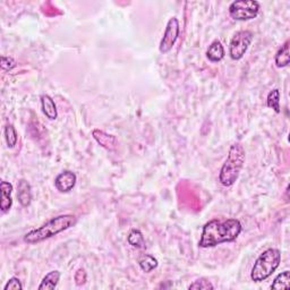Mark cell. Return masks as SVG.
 <instances>
[{
  "instance_id": "1",
  "label": "cell",
  "mask_w": 290,
  "mask_h": 290,
  "mask_svg": "<svg viewBox=\"0 0 290 290\" xmlns=\"http://www.w3.org/2000/svg\"><path fill=\"white\" fill-rule=\"evenodd\" d=\"M242 230V226L237 219H228L222 222L218 219H213L203 227L198 246L202 248H208L222 242H234L240 236Z\"/></svg>"
},
{
  "instance_id": "24",
  "label": "cell",
  "mask_w": 290,
  "mask_h": 290,
  "mask_svg": "<svg viewBox=\"0 0 290 290\" xmlns=\"http://www.w3.org/2000/svg\"><path fill=\"white\" fill-rule=\"evenodd\" d=\"M86 279H88L86 272H85L84 268H80V270H78V272H76V274H75L76 284L78 286L84 284L85 282H86Z\"/></svg>"
},
{
  "instance_id": "12",
  "label": "cell",
  "mask_w": 290,
  "mask_h": 290,
  "mask_svg": "<svg viewBox=\"0 0 290 290\" xmlns=\"http://www.w3.org/2000/svg\"><path fill=\"white\" fill-rule=\"evenodd\" d=\"M41 108H42V112H44V114H46V117L49 118L50 120H54V119H57L58 117L57 106L50 96L44 94L41 96Z\"/></svg>"
},
{
  "instance_id": "19",
  "label": "cell",
  "mask_w": 290,
  "mask_h": 290,
  "mask_svg": "<svg viewBox=\"0 0 290 290\" xmlns=\"http://www.w3.org/2000/svg\"><path fill=\"white\" fill-rule=\"evenodd\" d=\"M266 104L268 108L274 109L276 114H279L280 110V91L278 88L272 90V91L268 93V99H266Z\"/></svg>"
},
{
  "instance_id": "3",
  "label": "cell",
  "mask_w": 290,
  "mask_h": 290,
  "mask_svg": "<svg viewBox=\"0 0 290 290\" xmlns=\"http://www.w3.org/2000/svg\"><path fill=\"white\" fill-rule=\"evenodd\" d=\"M246 153L242 145L234 143L229 148L228 158L224 161L219 174V182L226 187L232 186L240 177L242 167H244Z\"/></svg>"
},
{
  "instance_id": "13",
  "label": "cell",
  "mask_w": 290,
  "mask_h": 290,
  "mask_svg": "<svg viewBox=\"0 0 290 290\" xmlns=\"http://www.w3.org/2000/svg\"><path fill=\"white\" fill-rule=\"evenodd\" d=\"M206 57L212 62H219L224 57V48L220 41H213L206 51Z\"/></svg>"
},
{
  "instance_id": "22",
  "label": "cell",
  "mask_w": 290,
  "mask_h": 290,
  "mask_svg": "<svg viewBox=\"0 0 290 290\" xmlns=\"http://www.w3.org/2000/svg\"><path fill=\"white\" fill-rule=\"evenodd\" d=\"M23 289V284L20 282V280L18 278H15L12 276L8 282L6 284L5 287H4V290H22Z\"/></svg>"
},
{
  "instance_id": "10",
  "label": "cell",
  "mask_w": 290,
  "mask_h": 290,
  "mask_svg": "<svg viewBox=\"0 0 290 290\" xmlns=\"http://www.w3.org/2000/svg\"><path fill=\"white\" fill-rule=\"evenodd\" d=\"M17 198L22 206H28L32 202V188L28 180L20 179L17 185Z\"/></svg>"
},
{
  "instance_id": "17",
  "label": "cell",
  "mask_w": 290,
  "mask_h": 290,
  "mask_svg": "<svg viewBox=\"0 0 290 290\" xmlns=\"http://www.w3.org/2000/svg\"><path fill=\"white\" fill-rule=\"evenodd\" d=\"M290 288V272L284 271L280 274L276 276V278L274 280L271 284V289L282 290Z\"/></svg>"
},
{
  "instance_id": "18",
  "label": "cell",
  "mask_w": 290,
  "mask_h": 290,
  "mask_svg": "<svg viewBox=\"0 0 290 290\" xmlns=\"http://www.w3.org/2000/svg\"><path fill=\"white\" fill-rule=\"evenodd\" d=\"M138 264H140V268H142L144 272L150 274L152 270H154V268L158 266V260L154 256H152V255L146 254L140 258Z\"/></svg>"
},
{
  "instance_id": "5",
  "label": "cell",
  "mask_w": 290,
  "mask_h": 290,
  "mask_svg": "<svg viewBox=\"0 0 290 290\" xmlns=\"http://www.w3.org/2000/svg\"><path fill=\"white\" fill-rule=\"evenodd\" d=\"M260 12V2L255 0H237L229 6V14L236 20L255 18Z\"/></svg>"
},
{
  "instance_id": "6",
  "label": "cell",
  "mask_w": 290,
  "mask_h": 290,
  "mask_svg": "<svg viewBox=\"0 0 290 290\" xmlns=\"http://www.w3.org/2000/svg\"><path fill=\"white\" fill-rule=\"evenodd\" d=\"M253 41V33L250 31H238L234 33L229 44V54L232 60H240L245 56L246 51Z\"/></svg>"
},
{
  "instance_id": "11",
  "label": "cell",
  "mask_w": 290,
  "mask_h": 290,
  "mask_svg": "<svg viewBox=\"0 0 290 290\" xmlns=\"http://www.w3.org/2000/svg\"><path fill=\"white\" fill-rule=\"evenodd\" d=\"M0 192H2V198H0V208L4 213H6L10 210L12 206V185L8 182H0Z\"/></svg>"
},
{
  "instance_id": "20",
  "label": "cell",
  "mask_w": 290,
  "mask_h": 290,
  "mask_svg": "<svg viewBox=\"0 0 290 290\" xmlns=\"http://www.w3.org/2000/svg\"><path fill=\"white\" fill-rule=\"evenodd\" d=\"M5 138L8 148H14L17 143V133L14 126L8 125L5 127Z\"/></svg>"
},
{
  "instance_id": "4",
  "label": "cell",
  "mask_w": 290,
  "mask_h": 290,
  "mask_svg": "<svg viewBox=\"0 0 290 290\" xmlns=\"http://www.w3.org/2000/svg\"><path fill=\"white\" fill-rule=\"evenodd\" d=\"M281 262V253L276 248H268L260 255L252 268L250 278L254 282H262L274 274Z\"/></svg>"
},
{
  "instance_id": "2",
  "label": "cell",
  "mask_w": 290,
  "mask_h": 290,
  "mask_svg": "<svg viewBox=\"0 0 290 290\" xmlns=\"http://www.w3.org/2000/svg\"><path fill=\"white\" fill-rule=\"evenodd\" d=\"M76 222H78V219L72 214H62L52 218L48 222L42 224L41 227L33 229L25 234L24 242L28 244H36V242L49 240V238L74 227Z\"/></svg>"
},
{
  "instance_id": "23",
  "label": "cell",
  "mask_w": 290,
  "mask_h": 290,
  "mask_svg": "<svg viewBox=\"0 0 290 290\" xmlns=\"http://www.w3.org/2000/svg\"><path fill=\"white\" fill-rule=\"evenodd\" d=\"M16 66V62L14 58L2 56V68L4 70H12Z\"/></svg>"
},
{
  "instance_id": "8",
  "label": "cell",
  "mask_w": 290,
  "mask_h": 290,
  "mask_svg": "<svg viewBox=\"0 0 290 290\" xmlns=\"http://www.w3.org/2000/svg\"><path fill=\"white\" fill-rule=\"evenodd\" d=\"M76 180H78V177L74 172L70 170H65L54 179V186L60 193H68L75 187Z\"/></svg>"
},
{
  "instance_id": "15",
  "label": "cell",
  "mask_w": 290,
  "mask_h": 290,
  "mask_svg": "<svg viewBox=\"0 0 290 290\" xmlns=\"http://www.w3.org/2000/svg\"><path fill=\"white\" fill-rule=\"evenodd\" d=\"M276 66L279 68L287 67L290 62V54H289V40H287L284 44V46L276 51L274 57Z\"/></svg>"
},
{
  "instance_id": "9",
  "label": "cell",
  "mask_w": 290,
  "mask_h": 290,
  "mask_svg": "<svg viewBox=\"0 0 290 290\" xmlns=\"http://www.w3.org/2000/svg\"><path fill=\"white\" fill-rule=\"evenodd\" d=\"M93 138L96 140V143L102 146L106 150L112 151L117 148V140L114 135H110L108 133H106L104 130H94L92 132Z\"/></svg>"
},
{
  "instance_id": "7",
  "label": "cell",
  "mask_w": 290,
  "mask_h": 290,
  "mask_svg": "<svg viewBox=\"0 0 290 290\" xmlns=\"http://www.w3.org/2000/svg\"><path fill=\"white\" fill-rule=\"evenodd\" d=\"M179 36V22L176 17L169 20L166 26L164 38L160 42V52L161 54H167L170 50L172 49V46L176 44Z\"/></svg>"
},
{
  "instance_id": "14",
  "label": "cell",
  "mask_w": 290,
  "mask_h": 290,
  "mask_svg": "<svg viewBox=\"0 0 290 290\" xmlns=\"http://www.w3.org/2000/svg\"><path fill=\"white\" fill-rule=\"evenodd\" d=\"M59 279H60V272L54 270L49 272L48 274H46V276L42 279L40 286L38 288L39 290H54L56 289L57 284L59 282Z\"/></svg>"
},
{
  "instance_id": "21",
  "label": "cell",
  "mask_w": 290,
  "mask_h": 290,
  "mask_svg": "<svg viewBox=\"0 0 290 290\" xmlns=\"http://www.w3.org/2000/svg\"><path fill=\"white\" fill-rule=\"evenodd\" d=\"M188 289L190 290H212L214 289V286H213L210 281H208L206 279H200L194 281L193 284H190Z\"/></svg>"
},
{
  "instance_id": "16",
  "label": "cell",
  "mask_w": 290,
  "mask_h": 290,
  "mask_svg": "<svg viewBox=\"0 0 290 290\" xmlns=\"http://www.w3.org/2000/svg\"><path fill=\"white\" fill-rule=\"evenodd\" d=\"M127 240H128L130 245L135 247V248L144 250L145 247H146L145 238L143 236V234L140 232L138 229L130 230V232L128 234V237H127Z\"/></svg>"
}]
</instances>
